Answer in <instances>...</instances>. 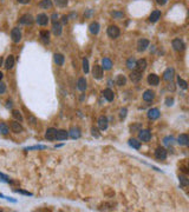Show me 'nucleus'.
Wrapping results in <instances>:
<instances>
[{"instance_id":"7","label":"nucleus","mask_w":189,"mask_h":212,"mask_svg":"<svg viewBox=\"0 0 189 212\" xmlns=\"http://www.w3.org/2000/svg\"><path fill=\"white\" fill-rule=\"evenodd\" d=\"M109 126V121H108V118L104 116H100L98 118V127H100L102 131H105Z\"/></svg>"},{"instance_id":"30","label":"nucleus","mask_w":189,"mask_h":212,"mask_svg":"<svg viewBox=\"0 0 189 212\" xmlns=\"http://www.w3.org/2000/svg\"><path fill=\"white\" fill-rule=\"evenodd\" d=\"M40 39L45 44H47L50 41V33H49V31H45V30L44 31H40Z\"/></svg>"},{"instance_id":"36","label":"nucleus","mask_w":189,"mask_h":212,"mask_svg":"<svg viewBox=\"0 0 189 212\" xmlns=\"http://www.w3.org/2000/svg\"><path fill=\"white\" fill-rule=\"evenodd\" d=\"M12 116H13V118H14L15 120H18V121H22V113H20L19 111L14 110V111L12 112Z\"/></svg>"},{"instance_id":"11","label":"nucleus","mask_w":189,"mask_h":212,"mask_svg":"<svg viewBox=\"0 0 189 212\" xmlns=\"http://www.w3.org/2000/svg\"><path fill=\"white\" fill-rule=\"evenodd\" d=\"M19 21H20V24H22V25H32L33 24V17L27 13V14H24Z\"/></svg>"},{"instance_id":"55","label":"nucleus","mask_w":189,"mask_h":212,"mask_svg":"<svg viewBox=\"0 0 189 212\" xmlns=\"http://www.w3.org/2000/svg\"><path fill=\"white\" fill-rule=\"evenodd\" d=\"M7 107H12V101H10V100H8V101H7Z\"/></svg>"},{"instance_id":"34","label":"nucleus","mask_w":189,"mask_h":212,"mask_svg":"<svg viewBox=\"0 0 189 212\" xmlns=\"http://www.w3.org/2000/svg\"><path fill=\"white\" fill-rule=\"evenodd\" d=\"M129 145L133 148H137V150L141 147V143L138 140H136V139H130L129 140Z\"/></svg>"},{"instance_id":"32","label":"nucleus","mask_w":189,"mask_h":212,"mask_svg":"<svg viewBox=\"0 0 189 212\" xmlns=\"http://www.w3.org/2000/svg\"><path fill=\"white\" fill-rule=\"evenodd\" d=\"M125 83H127V78H125L123 74L117 75V78H116V85H118V86H123V85H125Z\"/></svg>"},{"instance_id":"33","label":"nucleus","mask_w":189,"mask_h":212,"mask_svg":"<svg viewBox=\"0 0 189 212\" xmlns=\"http://www.w3.org/2000/svg\"><path fill=\"white\" fill-rule=\"evenodd\" d=\"M10 132L8 126L5 123H0V134H7Z\"/></svg>"},{"instance_id":"31","label":"nucleus","mask_w":189,"mask_h":212,"mask_svg":"<svg viewBox=\"0 0 189 212\" xmlns=\"http://www.w3.org/2000/svg\"><path fill=\"white\" fill-rule=\"evenodd\" d=\"M52 32L55 35H60L62 34V25L59 22H55L53 27H52Z\"/></svg>"},{"instance_id":"8","label":"nucleus","mask_w":189,"mask_h":212,"mask_svg":"<svg viewBox=\"0 0 189 212\" xmlns=\"http://www.w3.org/2000/svg\"><path fill=\"white\" fill-rule=\"evenodd\" d=\"M155 157L160 160H164L167 158V150L163 147H158L155 151Z\"/></svg>"},{"instance_id":"44","label":"nucleus","mask_w":189,"mask_h":212,"mask_svg":"<svg viewBox=\"0 0 189 212\" xmlns=\"http://www.w3.org/2000/svg\"><path fill=\"white\" fill-rule=\"evenodd\" d=\"M173 140H174V138H173V137L164 138V144H166V145H170V144L173 143Z\"/></svg>"},{"instance_id":"25","label":"nucleus","mask_w":189,"mask_h":212,"mask_svg":"<svg viewBox=\"0 0 189 212\" xmlns=\"http://www.w3.org/2000/svg\"><path fill=\"white\" fill-rule=\"evenodd\" d=\"M13 66H14V57L13 55H8L7 59H6V61H5V67L7 70H11Z\"/></svg>"},{"instance_id":"15","label":"nucleus","mask_w":189,"mask_h":212,"mask_svg":"<svg viewBox=\"0 0 189 212\" xmlns=\"http://www.w3.org/2000/svg\"><path fill=\"white\" fill-rule=\"evenodd\" d=\"M130 79H131V81L133 83H138L141 79H142V72H140V71H133L131 73H130Z\"/></svg>"},{"instance_id":"43","label":"nucleus","mask_w":189,"mask_h":212,"mask_svg":"<svg viewBox=\"0 0 189 212\" xmlns=\"http://www.w3.org/2000/svg\"><path fill=\"white\" fill-rule=\"evenodd\" d=\"M140 128H141V125H140V124H136V125H133V126L130 127L131 132H138V131H140Z\"/></svg>"},{"instance_id":"56","label":"nucleus","mask_w":189,"mask_h":212,"mask_svg":"<svg viewBox=\"0 0 189 212\" xmlns=\"http://www.w3.org/2000/svg\"><path fill=\"white\" fill-rule=\"evenodd\" d=\"M2 77H4V74H2V72H0V80L2 79Z\"/></svg>"},{"instance_id":"49","label":"nucleus","mask_w":189,"mask_h":212,"mask_svg":"<svg viewBox=\"0 0 189 212\" xmlns=\"http://www.w3.org/2000/svg\"><path fill=\"white\" fill-rule=\"evenodd\" d=\"M15 192H18V193H22V194H26V196H32L30 192H27V191H22V190H15Z\"/></svg>"},{"instance_id":"26","label":"nucleus","mask_w":189,"mask_h":212,"mask_svg":"<svg viewBox=\"0 0 189 212\" xmlns=\"http://www.w3.org/2000/svg\"><path fill=\"white\" fill-rule=\"evenodd\" d=\"M77 87L78 90H80V91H85L86 90V80H85V78H79L78 79Z\"/></svg>"},{"instance_id":"19","label":"nucleus","mask_w":189,"mask_h":212,"mask_svg":"<svg viewBox=\"0 0 189 212\" xmlns=\"http://www.w3.org/2000/svg\"><path fill=\"white\" fill-rule=\"evenodd\" d=\"M69 137V133H67L65 130H58L56 132V139L57 140H65Z\"/></svg>"},{"instance_id":"17","label":"nucleus","mask_w":189,"mask_h":212,"mask_svg":"<svg viewBox=\"0 0 189 212\" xmlns=\"http://www.w3.org/2000/svg\"><path fill=\"white\" fill-rule=\"evenodd\" d=\"M160 117V110L158 108H151L148 111V118L151 120H155Z\"/></svg>"},{"instance_id":"38","label":"nucleus","mask_w":189,"mask_h":212,"mask_svg":"<svg viewBox=\"0 0 189 212\" xmlns=\"http://www.w3.org/2000/svg\"><path fill=\"white\" fill-rule=\"evenodd\" d=\"M83 71H84L85 73L89 72V60H88L86 58L83 59Z\"/></svg>"},{"instance_id":"40","label":"nucleus","mask_w":189,"mask_h":212,"mask_svg":"<svg viewBox=\"0 0 189 212\" xmlns=\"http://www.w3.org/2000/svg\"><path fill=\"white\" fill-rule=\"evenodd\" d=\"M111 15L113 18H116V19H121V18L124 17V13L123 12H112Z\"/></svg>"},{"instance_id":"23","label":"nucleus","mask_w":189,"mask_h":212,"mask_svg":"<svg viewBox=\"0 0 189 212\" xmlns=\"http://www.w3.org/2000/svg\"><path fill=\"white\" fill-rule=\"evenodd\" d=\"M160 18H161V11L155 10L151 12V14H150V17H149V21H150V22H156Z\"/></svg>"},{"instance_id":"24","label":"nucleus","mask_w":189,"mask_h":212,"mask_svg":"<svg viewBox=\"0 0 189 212\" xmlns=\"http://www.w3.org/2000/svg\"><path fill=\"white\" fill-rule=\"evenodd\" d=\"M154 98H155V93L151 90H147L143 93V99L145 101H151V100H154Z\"/></svg>"},{"instance_id":"6","label":"nucleus","mask_w":189,"mask_h":212,"mask_svg":"<svg viewBox=\"0 0 189 212\" xmlns=\"http://www.w3.org/2000/svg\"><path fill=\"white\" fill-rule=\"evenodd\" d=\"M149 40L148 39H140L138 42H137V50L140 51V52H143L145 51L148 47H149Z\"/></svg>"},{"instance_id":"9","label":"nucleus","mask_w":189,"mask_h":212,"mask_svg":"<svg viewBox=\"0 0 189 212\" xmlns=\"http://www.w3.org/2000/svg\"><path fill=\"white\" fill-rule=\"evenodd\" d=\"M11 130H12V132H14V133H20V132H22L24 128H22L20 121L14 120V121L11 123Z\"/></svg>"},{"instance_id":"41","label":"nucleus","mask_w":189,"mask_h":212,"mask_svg":"<svg viewBox=\"0 0 189 212\" xmlns=\"http://www.w3.org/2000/svg\"><path fill=\"white\" fill-rule=\"evenodd\" d=\"M180 183H181L182 186H187V185H188V179H187V177L180 176Z\"/></svg>"},{"instance_id":"27","label":"nucleus","mask_w":189,"mask_h":212,"mask_svg":"<svg viewBox=\"0 0 189 212\" xmlns=\"http://www.w3.org/2000/svg\"><path fill=\"white\" fill-rule=\"evenodd\" d=\"M53 57H55V63H56L57 65L62 66V65L64 64V60H65V58H64V55H63V54H60V53H56Z\"/></svg>"},{"instance_id":"53","label":"nucleus","mask_w":189,"mask_h":212,"mask_svg":"<svg viewBox=\"0 0 189 212\" xmlns=\"http://www.w3.org/2000/svg\"><path fill=\"white\" fill-rule=\"evenodd\" d=\"M17 1H18V2H20V4H24V5H25V4H29L31 0H17Z\"/></svg>"},{"instance_id":"52","label":"nucleus","mask_w":189,"mask_h":212,"mask_svg":"<svg viewBox=\"0 0 189 212\" xmlns=\"http://www.w3.org/2000/svg\"><path fill=\"white\" fill-rule=\"evenodd\" d=\"M37 148H45V146H43V145H38V146H31V147H29L27 150H37Z\"/></svg>"},{"instance_id":"28","label":"nucleus","mask_w":189,"mask_h":212,"mask_svg":"<svg viewBox=\"0 0 189 212\" xmlns=\"http://www.w3.org/2000/svg\"><path fill=\"white\" fill-rule=\"evenodd\" d=\"M39 7L47 10V8H51L52 7V0H42L39 2Z\"/></svg>"},{"instance_id":"50","label":"nucleus","mask_w":189,"mask_h":212,"mask_svg":"<svg viewBox=\"0 0 189 212\" xmlns=\"http://www.w3.org/2000/svg\"><path fill=\"white\" fill-rule=\"evenodd\" d=\"M156 2L158 4V5H161V6H163V5H166L168 2V0H156Z\"/></svg>"},{"instance_id":"37","label":"nucleus","mask_w":189,"mask_h":212,"mask_svg":"<svg viewBox=\"0 0 189 212\" xmlns=\"http://www.w3.org/2000/svg\"><path fill=\"white\" fill-rule=\"evenodd\" d=\"M177 84L180 85V87H181V88H183V90H186V88H187V87H188V86H187V81H186V80H183V79H182V78H180V77H178L177 78Z\"/></svg>"},{"instance_id":"10","label":"nucleus","mask_w":189,"mask_h":212,"mask_svg":"<svg viewBox=\"0 0 189 212\" xmlns=\"http://www.w3.org/2000/svg\"><path fill=\"white\" fill-rule=\"evenodd\" d=\"M92 74L96 79H100L103 77V67L100 65H95L93 70H92Z\"/></svg>"},{"instance_id":"47","label":"nucleus","mask_w":189,"mask_h":212,"mask_svg":"<svg viewBox=\"0 0 189 212\" xmlns=\"http://www.w3.org/2000/svg\"><path fill=\"white\" fill-rule=\"evenodd\" d=\"M127 108H123V110H121V113H120V117L122 118V119H124L125 117H127Z\"/></svg>"},{"instance_id":"18","label":"nucleus","mask_w":189,"mask_h":212,"mask_svg":"<svg viewBox=\"0 0 189 212\" xmlns=\"http://www.w3.org/2000/svg\"><path fill=\"white\" fill-rule=\"evenodd\" d=\"M174 68H167L163 73V79L167 80V81H171V79L174 78Z\"/></svg>"},{"instance_id":"54","label":"nucleus","mask_w":189,"mask_h":212,"mask_svg":"<svg viewBox=\"0 0 189 212\" xmlns=\"http://www.w3.org/2000/svg\"><path fill=\"white\" fill-rule=\"evenodd\" d=\"M67 19H69V17H66V15H63V18H62V21H63V24H66Z\"/></svg>"},{"instance_id":"3","label":"nucleus","mask_w":189,"mask_h":212,"mask_svg":"<svg viewBox=\"0 0 189 212\" xmlns=\"http://www.w3.org/2000/svg\"><path fill=\"white\" fill-rule=\"evenodd\" d=\"M11 38L14 42H19L22 40V31L18 27H14L11 31Z\"/></svg>"},{"instance_id":"39","label":"nucleus","mask_w":189,"mask_h":212,"mask_svg":"<svg viewBox=\"0 0 189 212\" xmlns=\"http://www.w3.org/2000/svg\"><path fill=\"white\" fill-rule=\"evenodd\" d=\"M55 4L58 7H65L67 5V0H55Z\"/></svg>"},{"instance_id":"42","label":"nucleus","mask_w":189,"mask_h":212,"mask_svg":"<svg viewBox=\"0 0 189 212\" xmlns=\"http://www.w3.org/2000/svg\"><path fill=\"white\" fill-rule=\"evenodd\" d=\"M5 91H6V85H5L2 81H1V80H0V94L5 93Z\"/></svg>"},{"instance_id":"12","label":"nucleus","mask_w":189,"mask_h":212,"mask_svg":"<svg viewBox=\"0 0 189 212\" xmlns=\"http://www.w3.org/2000/svg\"><path fill=\"white\" fill-rule=\"evenodd\" d=\"M135 68L140 72H143L145 68H147V60L145 59H140V60H136V65H135Z\"/></svg>"},{"instance_id":"1","label":"nucleus","mask_w":189,"mask_h":212,"mask_svg":"<svg viewBox=\"0 0 189 212\" xmlns=\"http://www.w3.org/2000/svg\"><path fill=\"white\" fill-rule=\"evenodd\" d=\"M120 33H121V31H120V28H118L116 25H111V26L108 27V35H109L110 38H112V39L117 38V37L120 35Z\"/></svg>"},{"instance_id":"2","label":"nucleus","mask_w":189,"mask_h":212,"mask_svg":"<svg viewBox=\"0 0 189 212\" xmlns=\"http://www.w3.org/2000/svg\"><path fill=\"white\" fill-rule=\"evenodd\" d=\"M171 45H173V47H174V50H175V51H183V50H184V47H186V45H184L183 40H181L180 38L174 39L173 42H171Z\"/></svg>"},{"instance_id":"46","label":"nucleus","mask_w":189,"mask_h":212,"mask_svg":"<svg viewBox=\"0 0 189 212\" xmlns=\"http://www.w3.org/2000/svg\"><path fill=\"white\" fill-rule=\"evenodd\" d=\"M91 132H92V136H95V137H100V133H98V130L97 128H95V127H92L91 128Z\"/></svg>"},{"instance_id":"45","label":"nucleus","mask_w":189,"mask_h":212,"mask_svg":"<svg viewBox=\"0 0 189 212\" xmlns=\"http://www.w3.org/2000/svg\"><path fill=\"white\" fill-rule=\"evenodd\" d=\"M0 180H4V181H6V183H10V181H11V180L8 179L7 176H5V174H2V173H0Z\"/></svg>"},{"instance_id":"4","label":"nucleus","mask_w":189,"mask_h":212,"mask_svg":"<svg viewBox=\"0 0 189 212\" xmlns=\"http://www.w3.org/2000/svg\"><path fill=\"white\" fill-rule=\"evenodd\" d=\"M138 132V137L142 141H149L151 139V133L149 130H140Z\"/></svg>"},{"instance_id":"48","label":"nucleus","mask_w":189,"mask_h":212,"mask_svg":"<svg viewBox=\"0 0 189 212\" xmlns=\"http://www.w3.org/2000/svg\"><path fill=\"white\" fill-rule=\"evenodd\" d=\"M51 19H52V22L55 24V22H58V14L57 13H53L52 15H51Z\"/></svg>"},{"instance_id":"21","label":"nucleus","mask_w":189,"mask_h":212,"mask_svg":"<svg viewBox=\"0 0 189 212\" xmlns=\"http://www.w3.org/2000/svg\"><path fill=\"white\" fill-rule=\"evenodd\" d=\"M67 133H69V136L72 138V139H78V138L80 137V130L77 128V127H72Z\"/></svg>"},{"instance_id":"5","label":"nucleus","mask_w":189,"mask_h":212,"mask_svg":"<svg viewBox=\"0 0 189 212\" xmlns=\"http://www.w3.org/2000/svg\"><path fill=\"white\" fill-rule=\"evenodd\" d=\"M35 21L38 22V25H40V26H45V25H47V22H49V17H47L45 13H40V14L37 15Z\"/></svg>"},{"instance_id":"51","label":"nucleus","mask_w":189,"mask_h":212,"mask_svg":"<svg viewBox=\"0 0 189 212\" xmlns=\"http://www.w3.org/2000/svg\"><path fill=\"white\" fill-rule=\"evenodd\" d=\"M166 103H167V105H168V106L173 105V103H174V99H173V98H167Z\"/></svg>"},{"instance_id":"57","label":"nucleus","mask_w":189,"mask_h":212,"mask_svg":"<svg viewBox=\"0 0 189 212\" xmlns=\"http://www.w3.org/2000/svg\"><path fill=\"white\" fill-rule=\"evenodd\" d=\"M1 65H2V58L0 57V66H1Z\"/></svg>"},{"instance_id":"13","label":"nucleus","mask_w":189,"mask_h":212,"mask_svg":"<svg viewBox=\"0 0 189 212\" xmlns=\"http://www.w3.org/2000/svg\"><path fill=\"white\" fill-rule=\"evenodd\" d=\"M56 132H57V130L53 128V127L47 128V131H46V133H45V138H46L47 140H56Z\"/></svg>"},{"instance_id":"29","label":"nucleus","mask_w":189,"mask_h":212,"mask_svg":"<svg viewBox=\"0 0 189 212\" xmlns=\"http://www.w3.org/2000/svg\"><path fill=\"white\" fill-rule=\"evenodd\" d=\"M102 67H103L104 70H110L112 67V61L109 58H104V59L102 60Z\"/></svg>"},{"instance_id":"14","label":"nucleus","mask_w":189,"mask_h":212,"mask_svg":"<svg viewBox=\"0 0 189 212\" xmlns=\"http://www.w3.org/2000/svg\"><path fill=\"white\" fill-rule=\"evenodd\" d=\"M148 83L153 86H157L158 83H160V78L158 75H156L155 73H150L148 75Z\"/></svg>"},{"instance_id":"16","label":"nucleus","mask_w":189,"mask_h":212,"mask_svg":"<svg viewBox=\"0 0 189 212\" xmlns=\"http://www.w3.org/2000/svg\"><path fill=\"white\" fill-rule=\"evenodd\" d=\"M177 143L180 145H183V146H187L189 144V137L188 134L183 133V134H180L177 138Z\"/></svg>"},{"instance_id":"35","label":"nucleus","mask_w":189,"mask_h":212,"mask_svg":"<svg viewBox=\"0 0 189 212\" xmlns=\"http://www.w3.org/2000/svg\"><path fill=\"white\" fill-rule=\"evenodd\" d=\"M135 65H136V60H135V58H133V57L129 58L128 61H127V67L130 68V70H133V68H135Z\"/></svg>"},{"instance_id":"22","label":"nucleus","mask_w":189,"mask_h":212,"mask_svg":"<svg viewBox=\"0 0 189 212\" xmlns=\"http://www.w3.org/2000/svg\"><path fill=\"white\" fill-rule=\"evenodd\" d=\"M103 95H104V98H105L108 101H112L113 98H115V93H113V91L110 90V88L104 90V91H103Z\"/></svg>"},{"instance_id":"20","label":"nucleus","mask_w":189,"mask_h":212,"mask_svg":"<svg viewBox=\"0 0 189 212\" xmlns=\"http://www.w3.org/2000/svg\"><path fill=\"white\" fill-rule=\"evenodd\" d=\"M100 24L97 22V21H93V22H91L89 26V31L92 33V34H98V32H100Z\"/></svg>"}]
</instances>
